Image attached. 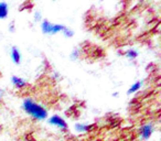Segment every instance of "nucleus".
Here are the masks:
<instances>
[{
	"label": "nucleus",
	"mask_w": 161,
	"mask_h": 141,
	"mask_svg": "<svg viewBox=\"0 0 161 141\" xmlns=\"http://www.w3.org/2000/svg\"><path fill=\"white\" fill-rule=\"evenodd\" d=\"M154 131V127L152 123H145L140 127L139 136L143 140H149Z\"/></svg>",
	"instance_id": "obj_4"
},
{
	"label": "nucleus",
	"mask_w": 161,
	"mask_h": 141,
	"mask_svg": "<svg viewBox=\"0 0 161 141\" xmlns=\"http://www.w3.org/2000/svg\"><path fill=\"white\" fill-rule=\"evenodd\" d=\"M9 16V6L7 2H0V20L6 19Z\"/></svg>",
	"instance_id": "obj_8"
},
{
	"label": "nucleus",
	"mask_w": 161,
	"mask_h": 141,
	"mask_svg": "<svg viewBox=\"0 0 161 141\" xmlns=\"http://www.w3.org/2000/svg\"><path fill=\"white\" fill-rule=\"evenodd\" d=\"M74 129L78 134H85V132H88V131L91 130L92 126L91 125H86V123H76L74 126Z\"/></svg>",
	"instance_id": "obj_7"
},
{
	"label": "nucleus",
	"mask_w": 161,
	"mask_h": 141,
	"mask_svg": "<svg viewBox=\"0 0 161 141\" xmlns=\"http://www.w3.org/2000/svg\"><path fill=\"white\" fill-rule=\"evenodd\" d=\"M143 80H138V82H136L135 84H132L131 86L129 87L128 91H127V94L132 95V94H135V93H137V92L139 91L140 88L143 87Z\"/></svg>",
	"instance_id": "obj_9"
},
{
	"label": "nucleus",
	"mask_w": 161,
	"mask_h": 141,
	"mask_svg": "<svg viewBox=\"0 0 161 141\" xmlns=\"http://www.w3.org/2000/svg\"><path fill=\"white\" fill-rule=\"evenodd\" d=\"M10 56H11V60L12 62L15 63L16 65H19L20 63H21V52L19 50L17 47H11V51H10Z\"/></svg>",
	"instance_id": "obj_6"
},
{
	"label": "nucleus",
	"mask_w": 161,
	"mask_h": 141,
	"mask_svg": "<svg viewBox=\"0 0 161 141\" xmlns=\"http://www.w3.org/2000/svg\"><path fill=\"white\" fill-rule=\"evenodd\" d=\"M40 13H35V20H40Z\"/></svg>",
	"instance_id": "obj_12"
},
{
	"label": "nucleus",
	"mask_w": 161,
	"mask_h": 141,
	"mask_svg": "<svg viewBox=\"0 0 161 141\" xmlns=\"http://www.w3.org/2000/svg\"><path fill=\"white\" fill-rule=\"evenodd\" d=\"M65 28L64 24H60V23H51V22L44 19L42 23H41V31L43 34H56V33L62 32Z\"/></svg>",
	"instance_id": "obj_2"
},
{
	"label": "nucleus",
	"mask_w": 161,
	"mask_h": 141,
	"mask_svg": "<svg viewBox=\"0 0 161 141\" xmlns=\"http://www.w3.org/2000/svg\"><path fill=\"white\" fill-rule=\"evenodd\" d=\"M62 33L64 34L65 38H72V36L74 35V31L73 30H71L70 28H67V27L64 28V30L62 31Z\"/></svg>",
	"instance_id": "obj_11"
},
{
	"label": "nucleus",
	"mask_w": 161,
	"mask_h": 141,
	"mask_svg": "<svg viewBox=\"0 0 161 141\" xmlns=\"http://www.w3.org/2000/svg\"><path fill=\"white\" fill-rule=\"evenodd\" d=\"M125 55H126V58H128L129 60H135V58H138L139 53H138V51L135 50V49H129V50H127L125 52Z\"/></svg>",
	"instance_id": "obj_10"
},
{
	"label": "nucleus",
	"mask_w": 161,
	"mask_h": 141,
	"mask_svg": "<svg viewBox=\"0 0 161 141\" xmlns=\"http://www.w3.org/2000/svg\"><path fill=\"white\" fill-rule=\"evenodd\" d=\"M22 109L27 115L32 117L37 120H45L48 118V110L44 108L43 106L33 100L31 98H26L22 101Z\"/></svg>",
	"instance_id": "obj_1"
},
{
	"label": "nucleus",
	"mask_w": 161,
	"mask_h": 141,
	"mask_svg": "<svg viewBox=\"0 0 161 141\" xmlns=\"http://www.w3.org/2000/svg\"><path fill=\"white\" fill-rule=\"evenodd\" d=\"M48 123L59 128L61 130H67L69 129V123H66V120H64V118H62L59 115H52L48 119Z\"/></svg>",
	"instance_id": "obj_3"
},
{
	"label": "nucleus",
	"mask_w": 161,
	"mask_h": 141,
	"mask_svg": "<svg viewBox=\"0 0 161 141\" xmlns=\"http://www.w3.org/2000/svg\"><path fill=\"white\" fill-rule=\"evenodd\" d=\"M11 83H12V85H13L16 88H18V89H22V88H24V87L28 85V82H27L24 78H22V77L17 76V75L11 76Z\"/></svg>",
	"instance_id": "obj_5"
}]
</instances>
